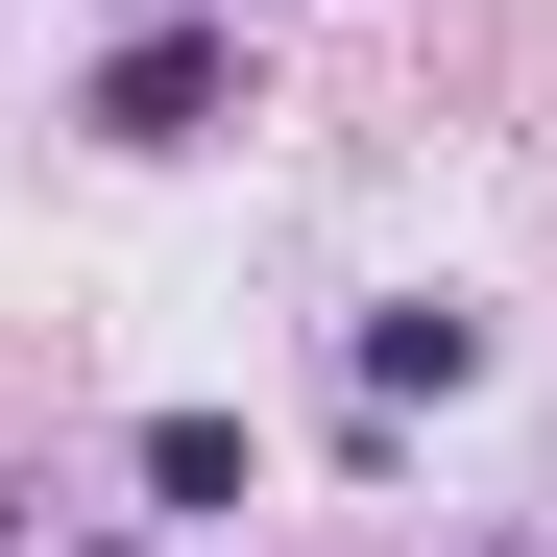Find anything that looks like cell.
I'll return each instance as SVG.
<instances>
[{
    "label": "cell",
    "instance_id": "cell-1",
    "mask_svg": "<svg viewBox=\"0 0 557 557\" xmlns=\"http://www.w3.org/2000/svg\"><path fill=\"white\" fill-rule=\"evenodd\" d=\"M219 98H243V25H219V0H170L146 49H98V146H195Z\"/></svg>",
    "mask_w": 557,
    "mask_h": 557
},
{
    "label": "cell",
    "instance_id": "cell-2",
    "mask_svg": "<svg viewBox=\"0 0 557 557\" xmlns=\"http://www.w3.org/2000/svg\"><path fill=\"white\" fill-rule=\"evenodd\" d=\"M339 363H363V412H412V388H485V315H460V292H388V315H339Z\"/></svg>",
    "mask_w": 557,
    "mask_h": 557
},
{
    "label": "cell",
    "instance_id": "cell-4",
    "mask_svg": "<svg viewBox=\"0 0 557 557\" xmlns=\"http://www.w3.org/2000/svg\"><path fill=\"white\" fill-rule=\"evenodd\" d=\"M73 557H146V533H73Z\"/></svg>",
    "mask_w": 557,
    "mask_h": 557
},
{
    "label": "cell",
    "instance_id": "cell-3",
    "mask_svg": "<svg viewBox=\"0 0 557 557\" xmlns=\"http://www.w3.org/2000/svg\"><path fill=\"white\" fill-rule=\"evenodd\" d=\"M122 460H146V509H267V436L243 412H146Z\"/></svg>",
    "mask_w": 557,
    "mask_h": 557
}]
</instances>
